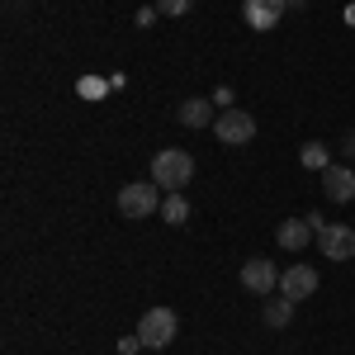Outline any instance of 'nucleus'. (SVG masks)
I'll return each mask as SVG.
<instances>
[{
	"label": "nucleus",
	"instance_id": "1",
	"mask_svg": "<svg viewBox=\"0 0 355 355\" xmlns=\"http://www.w3.org/2000/svg\"><path fill=\"white\" fill-rule=\"evenodd\" d=\"M190 175H194V157L185 147H166V152L152 157V180H157L166 194H180Z\"/></svg>",
	"mask_w": 355,
	"mask_h": 355
},
{
	"label": "nucleus",
	"instance_id": "2",
	"mask_svg": "<svg viewBox=\"0 0 355 355\" xmlns=\"http://www.w3.org/2000/svg\"><path fill=\"white\" fill-rule=\"evenodd\" d=\"M157 209H162V185L157 180H133V185L119 190V214L123 218H147Z\"/></svg>",
	"mask_w": 355,
	"mask_h": 355
},
{
	"label": "nucleus",
	"instance_id": "3",
	"mask_svg": "<svg viewBox=\"0 0 355 355\" xmlns=\"http://www.w3.org/2000/svg\"><path fill=\"white\" fill-rule=\"evenodd\" d=\"M175 331H180V318H175L171 308H152V313H142V322H137V336H142L147 351H166V346L175 341Z\"/></svg>",
	"mask_w": 355,
	"mask_h": 355
},
{
	"label": "nucleus",
	"instance_id": "4",
	"mask_svg": "<svg viewBox=\"0 0 355 355\" xmlns=\"http://www.w3.org/2000/svg\"><path fill=\"white\" fill-rule=\"evenodd\" d=\"M214 128H218V142H227V147H246L251 137H256V119L246 110H223L218 119H214Z\"/></svg>",
	"mask_w": 355,
	"mask_h": 355
},
{
	"label": "nucleus",
	"instance_id": "5",
	"mask_svg": "<svg viewBox=\"0 0 355 355\" xmlns=\"http://www.w3.org/2000/svg\"><path fill=\"white\" fill-rule=\"evenodd\" d=\"M318 246H322V256H331V261H351L355 256V227L322 223V227H318Z\"/></svg>",
	"mask_w": 355,
	"mask_h": 355
},
{
	"label": "nucleus",
	"instance_id": "6",
	"mask_svg": "<svg viewBox=\"0 0 355 355\" xmlns=\"http://www.w3.org/2000/svg\"><path fill=\"white\" fill-rule=\"evenodd\" d=\"M279 294L294 299V303L313 299V294H318V270H313V266H289V270H279Z\"/></svg>",
	"mask_w": 355,
	"mask_h": 355
},
{
	"label": "nucleus",
	"instance_id": "7",
	"mask_svg": "<svg viewBox=\"0 0 355 355\" xmlns=\"http://www.w3.org/2000/svg\"><path fill=\"white\" fill-rule=\"evenodd\" d=\"M242 289L246 294H270V289H279V270H275L266 256H256V261L242 266Z\"/></svg>",
	"mask_w": 355,
	"mask_h": 355
},
{
	"label": "nucleus",
	"instance_id": "8",
	"mask_svg": "<svg viewBox=\"0 0 355 355\" xmlns=\"http://www.w3.org/2000/svg\"><path fill=\"white\" fill-rule=\"evenodd\" d=\"M284 5H289V0H246L242 15L256 33H270V28L279 24V15H284Z\"/></svg>",
	"mask_w": 355,
	"mask_h": 355
},
{
	"label": "nucleus",
	"instance_id": "9",
	"mask_svg": "<svg viewBox=\"0 0 355 355\" xmlns=\"http://www.w3.org/2000/svg\"><path fill=\"white\" fill-rule=\"evenodd\" d=\"M322 190H327L331 204H351L355 199V171L351 166H327L322 171Z\"/></svg>",
	"mask_w": 355,
	"mask_h": 355
},
{
	"label": "nucleus",
	"instance_id": "10",
	"mask_svg": "<svg viewBox=\"0 0 355 355\" xmlns=\"http://www.w3.org/2000/svg\"><path fill=\"white\" fill-rule=\"evenodd\" d=\"M308 237H318L308 218H284V223H279V232H275V242L284 246V251H299V246H308Z\"/></svg>",
	"mask_w": 355,
	"mask_h": 355
},
{
	"label": "nucleus",
	"instance_id": "11",
	"mask_svg": "<svg viewBox=\"0 0 355 355\" xmlns=\"http://www.w3.org/2000/svg\"><path fill=\"white\" fill-rule=\"evenodd\" d=\"M175 119H180L185 128H209V123H214V105H209V100H185V105L175 110Z\"/></svg>",
	"mask_w": 355,
	"mask_h": 355
},
{
	"label": "nucleus",
	"instance_id": "12",
	"mask_svg": "<svg viewBox=\"0 0 355 355\" xmlns=\"http://www.w3.org/2000/svg\"><path fill=\"white\" fill-rule=\"evenodd\" d=\"M261 318H266V327H289V318H294V299H284V294H279V299H270Z\"/></svg>",
	"mask_w": 355,
	"mask_h": 355
},
{
	"label": "nucleus",
	"instance_id": "13",
	"mask_svg": "<svg viewBox=\"0 0 355 355\" xmlns=\"http://www.w3.org/2000/svg\"><path fill=\"white\" fill-rule=\"evenodd\" d=\"M162 218H166V223H185V218H190L185 194H166V199H162Z\"/></svg>",
	"mask_w": 355,
	"mask_h": 355
},
{
	"label": "nucleus",
	"instance_id": "14",
	"mask_svg": "<svg viewBox=\"0 0 355 355\" xmlns=\"http://www.w3.org/2000/svg\"><path fill=\"white\" fill-rule=\"evenodd\" d=\"M299 162L308 166V171H327V147H322V142H303Z\"/></svg>",
	"mask_w": 355,
	"mask_h": 355
},
{
	"label": "nucleus",
	"instance_id": "15",
	"mask_svg": "<svg viewBox=\"0 0 355 355\" xmlns=\"http://www.w3.org/2000/svg\"><path fill=\"white\" fill-rule=\"evenodd\" d=\"M110 85H114V81H100V76H81V81H76V90H81V100H100V95H105Z\"/></svg>",
	"mask_w": 355,
	"mask_h": 355
},
{
	"label": "nucleus",
	"instance_id": "16",
	"mask_svg": "<svg viewBox=\"0 0 355 355\" xmlns=\"http://www.w3.org/2000/svg\"><path fill=\"white\" fill-rule=\"evenodd\" d=\"M190 5H194V0H157V10H162V15H171V19H180Z\"/></svg>",
	"mask_w": 355,
	"mask_h": 355
},
{
	"label": "nucleus",
	"instance_id": "17",
	"mask_svg": "<svg viewBox=\"0 0 355 355\" xmlns=\"http://www.w3.org/2000/svg\"><path fill=\"white\" fill-rule=\"evenodd\" d=\"M137 346H142V336H123L119 341V355H137Z\"/></svg>",
	"mask_w": 355,
	"mask_h": 355
},
{
	"label": "nucleus",
	"instance_id": "18",
	"mask_svg": "<svg viewBox=\"0 0 355 355\" xmlns=\"http://www.w3.org/2000/svg\"><path fill=\"white\" fill-rule=\"evenodd\" d=\"M157 15H162L157 5H152V10H137V28H147V24H152V19H157Z\"/></svg>",
	"mask_w": 355,
	"mask_h": 355
},
{
	"label": "nucleus",
	"instance_id": "19",
	"mask_svg": "<svg viewBox=\"0 0 355 355\" xmlns=\"http://www.w3.org/2000/svg\"><path fill=\"white\" fill-rule=\"evenodd\" d=\"M341 147H346V157L355 162V133H346V142H341Z\"/></svg>",
	"mask_w": 355,
	"mask_h": 355
},
{
	"label": "nucleus",
	"instance_id": "20",
	"mask_svg": "<svg viewBox=\"0 0 355 355\" xmlns=\"http://www.w3.org/2000/svg\"><path fill=\"white\" fill-rule=\"evenodd\" d=\"M346 19H351V24H355V5H351V10H346Z\"/></svg>",
	"mask_w": 355,
	"mask_h": 355
}]
</instances>
